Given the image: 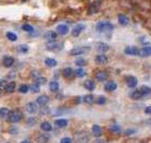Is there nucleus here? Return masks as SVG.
Segmentation results:
<instances>
[{"instance_id": "obj_20", "label": "nucleus", "mask_w": 151, "mask_h": 143, "mask_svg": "<svg viewBox=\"0 0 151 143\" xmlns=\"http://www.w3.org/2000/svg\"><path fill=\"white\" fill-rule=\"evenodd\" d=\"M83 85H84V87H85L86 90H88V91H93V90L96 89V83H95V81L90 80V79L86 80Z\"/></svg>"}, {"instance_id": "obj_32", "label": "nucleus", "mask_w": 151, "mask_h": 143, "mask_svg": "<svg viewBox=\"0 0 151 143\" xmlns=\"http://www.w3.org/2000/svg\"><path fill=\"white\" fill-rule=\"evenodd\" d=\"M17 50L21 54H27L29 50V47L27 45H19L17 47Z\"/></svg>"}, {"instance_id": "obj_8", "label": "nucleus", "mask_w": 151, "mask_h": 143, "mask_svg": "<svg viewBox=\"0 0 151 143\" xmlns=\"http://www.w3.org/2000/svg\"><path fill=\"white\" fill-rule=\"evenodd\" d=\"M86 28V25L83 24V23H79V24H76L72 30V36L74 37H78L79 35L82 34V32Z\"/></svg>"}, {"instance_id": "obj_47", "label": "nucleus", "mask_w": 151, "mask_h": 143, "mask_svg": "<svg viewBox=\"0 0 151 143\" xmlns=\"http://www.w3.org/2000/svg\"><path fill=\"white\" fill-rule=\"evenodd\" d=\"M27 123L28 125H35L36 123V118H28Z\"/></svg>"}, {"instance_id": "obj_5", "label": "nucleus", "mask_w": 151, "mask_h": 143, "mask_svg": "<svg viewBox=\"0 0 151 143\" xmlns=\"http://www.w3.org/2000/svg\"><path fill=\"white\" fill-rule=\"evenodd\" d=\"M46 48L50 50V52H59V50H61L63 48V44L60 42H47L46 44Z\"/></svg>"}, {"instance_id": "obj_11", "label": "nucleus", "mask_w": 151, "mask_h": 143, "mask_svg": "<svg viewBox=\"0 0 151 143\" xmlns=\"http://www.w3.org/2000/svg\"><path fill=\"white\" fill-rule=\"evenodd\" d=\"M103 89H104V91L106 92H113L115 91L117 89V84L114 82V81H108L106 84H104V86H103Z\"/></svg>"}, {"instance_id": "obj_7", "label": "nucleus", "mask_w": 151, "mask_h": 143, "mask_svg": "<svg viewBox=\"0 0 151 143\" xmlns=\"http://www.w3.org/2000/svg\"><path fill=\"white\" fill-rule=\"evenodd\" d=\"M139 50L140 49L137 48L136 46H127L126 48L124 49V52L128 56H139Z\"/></svg>"}, {"instance_id": "obj_25", "label": "nucleus", "mask_w": 151, "mask_h": 143, "mask_svg": "<svg viewBox=\"0 0 151 143\" xmlns=\"http://www.w3.org/2000/svg\"><path fill=\"white\" fill-rule=\"evenodd\" d=\"M15 87H17V84H15V82H8L7 86L4 87V91L7 92V93H13L14 91H15Z\"/></svg>"}, {"instance_id": "obj_15", "label": "nucleus", "mask_w": 151, "mask_h": 143, "mask_svg": "<svg viewBox=\"0 0 151 143\" xmlns=\"http://www.w3.org/2000/svg\"><path fill=\"white\" fill-rule=\"evenodd\" d=\"M95 61L98 65H106L108 61H109V58L104 55V54H100V55H97L95 57Z\"/></svg>"}, {"instance_id": "obj_18", "label": "nucleus", "mask_w": 151, "mask_h": 143, "mask_svg": "<svg viewBox=\"0 0 151 143\" xmlns=\"http://www.w3.org/2000/svg\"><path fill=\"white\" fill-rule=\"evenodd\" d=\"M91 132H93V136L100 138V136H102L103 130H102V128H101V126H99V125H93V128H91Z\"/></svg>"}, {"instance_id": "obj_50", "label": "nucleus", "mask_w": 151, "mask_h": 143, "mask_svg": "<svg viewBox=\"0 0 151 143\" xmlns=\"http://www.w3.org/2000/svg\"><path fill=\"white\" fill-rule=\"evenodd\" d=\"M21 143H32V142L29 141V140H23V141H22Z\"/></svg>"}, {"instance_id": "obj_36", "label": "nucleus", "mask_w": 151, "mask_h": 143, "mask_svg": "<svg viewBox=\"0 0 151 143\" xmlns=\"http://www.w3.org/2000/svg\"><path fill=\"white\" fill-rule=\"evenodd\" d=\"M49 138L50 136L48 134H40V136L37 138V141L38 143H47L49 141Z\"/></svg>"}, {"instance_id": "obj_31", "label": "nucleus", "mask_w": 151, "mask_h": 143, "mask_svg": "<svg viewBox=\"0 0 151 143\" xmlns=\"http://www.w3.org/2000/svg\"><path fill=\"white\" fill-rule=\"evenodd\" d=\"M109 130H110V132L114 133V134H119V133L122 132V129H121V127L119 125H112L109 128Z\"/></svg>"}, {"instance_id": "obj_37", "label": "nucleus", "mask_w": 151, "mask_h": 143, "mask_svg": "<svg viewBox=\"0 0 151 143\" xmlns=\"http://www.w3.org/2000/svg\"><path fill=\"white\" fill-rule=\"evenodd\" d=\"M34 82L35 83H37V84H39V85H42V84H45L46 82H47V79L46 78H44V77H37V78H35L34 79Z\"/></svg>"}, {"instance_id": "obj_44", "label": "nucleus", "mask_w": 151, "mask_h": 143, "mask_svg": "<svg viewBox=\"0 0 151 143\" xmlns=\"http://www.w3.org/2000/svg\"><path fill=\"white\" fill-rule=\"evenodd\" d=\"M134 133H136V130L135 129H127V130H125V132H124V134L126 136H132V134H134Z\"/></svg>"}, {"instance_id": "obj_35", "label": "nucleus", "mask_w": 151, "mask_h": 143, "mask_svg": "<svg viewBox=\"0 0 151 143\" xmlns=\"http://www.w3.org/2000/svg\"><path fill=\"white\" fill-rule=\"evenodd\" d=\"M6 36H7V38L9 39V41H11V42H15L17 39V35L15 34V33H13V32H7V33H6Z\"/></svg>"}, {"instance_id": "obj_41", "label": "nucleus", "mask_w": 151, "mask_h": 143, "mask_svg": "<svg viewBox=\"0 0 151 143\" xmlns=\"http://www.w3.org/2000/svg\"><path fill=\"white\" fill-rule=\"evenodd\" d=\"M96 103L98 105H104L106 103V96H98V97L96 98Z\"/></svg>"}, {"instance_id": "obj_43", "label": "nucleus", "mask_w": 151, "mask_h": 143, "mask_svg": "<svg viewBox=\"0 0 151 143\" xmlns=\"http://www.w3.org/2000/svg\"><path fill=\"white\" fill-rule=\"evenodd\" d=\"M60 143H73V140L69 136H64L60 140Z\"/></svg>"}, {"instance_id": "obj_14", "label": "nucleus", "mask_w": 151, "mask_h": 143, "mask_svg": "<svg viewBox=\"0 0 151 143\" xmlns=\"http://www.w3.org/2000/svg\"><path fill=\"white\" fill-rule=\"evenodd\" d=\"M139 91L142 94V98H148L151 97V87H149L148 85H141L139 87Z\"/></svg>"}, {"instance_id": "obj_26", "label": "nucleus", "mask_w": 151, "mask_h": 143, "mask_svg": "<svg viewBox=\"0 0 151 143\" xmlns=\"http://www.w3.org/2000/svg\"><path fill=\"white\" fill-rule=\"evenodd\" d=\"M68 123H69V121H68L66 119H64V118L57 119V120L55 121V125L57 127H59V128H64V127L68 126Z\"/></svg>"}, {"instance_id": "obj_23", "label": "nucleus", "mask_w": 151, "mask_h": 143, "mask_svg": "<svg viewBox=\"0 0 151 143\" xmlns=\"http://www.w3.org/2000/svg\"><path fill=\"white\" fill-rule=\"evenodd\" d=\"M14 63V58L11 56H6L4 58V66L6 68H11Z\"/></svg>"}, {"instance_id": "obj_34", "label": "nucleus", "mask_w": 151, "mask_h": 143, "mask_svg": "<svg viewBox=\"0 0 151 143\" xmlns=\"http://www.w3.org/2000/svg\"><path fill=\"white\" fill-rule=\"evenodd\" d=\"M75 75L77 78H84L86 75V71L83 69V67H79L75 70Z\"/></svg>"}, {"instance_id": "obj_28", "label": "nucleus", "mask_w": 151, "mask_h": 143, "mask_svg": "<svg viewBox=\"0 0 151 143\" xmlns=\"http://www.w3.org/2000/svg\"><path fill=\"white\" fill-rule=\"evenodd\" d=\"M10 109L7 108V107H1L0 108V117L2 119H8L9 118V115H10Z\"/></svg>"}, {"instance_id": "obj_39", "label": "nucleus", "mask_w": 151, "mask_h": 143, "mask_svg": "<svg viewBox=\"0 0 151 143\" xmlns=\"http://www.w3.org/2000/svg\"><path fill=\"white\" fill-rule=\"evenodd\" d=\"M29 90H31L32 93H38V92L40 91V85L37 83H34L33 85H31Z\"/></svg>"}, {"instance_id": "obj_12", "label": "nucleus", "mask_w": 151, "mask_h": 143, "mask_svg": "<svg viewBox=\"0 0 151 143\" xmlns=\"http://www.w3.org/2000/svg\"><path fill=\"white\" fill-rule=\"evenodd\" d=\"M125 82H126V85L128 87H135L138 84L137 78L134 77V75H128V77H126Z\"/></svg>"}, {"instance_id": "obj_49", "label": "nucleus", "mask_w": 151, "mask_h": 143, "mask_svg": "<svg viewBox=\"0 0 151 143\" xmlns=\"http://www.w3.org/2000/svg\"><path fill=\"white\" fill-rule=\"evenodd\" d=\"M93 143H106V141L103 139H100V138H97L95 141H93Z\"/></svg>"}, {"instance_id": "obj_22", "label": "nucleus", "mask_w": 151, "mask_h": 143, "mask_svg": "<svg viewBox=\"0 0 151 143\" xmlns=\"http://www.w3.org/2000/svg\"><path fill=\"white\" fill-rule=\"evenodd\" d=\"M129 98L134 99V101H138V99L142 98V94H141V92L139 91V89L131 92V93H129Z\"/></svg>"}, {"instance_id": "obj_33", "label": "nucleus", "mask_w": 151, "mask_h": 143, "mask_svg": "<svg viewBox=\"0 0 151 143\" xmlns=\"http://www.w3.org/2000/svg\"><path fill=\"white\" fill-rule=\"evenodd\" d=\"M49 89L51 92H57L59 90V83L57 81H51L49 82Z\"/></svg>"}, {"instance_id": "obj_24", "label": "nucleus", "mask_w": 151, "mask_h": 143, "mask_svg": "<svg viewBox=\"0 0 151 143\" xmlns=\"http://www.w3.org/2000/svg\"><path fill=\"white\" fill-rule=\"evenodd\" d=\"M117 21H119V23H120L121 25H123V26H126V25H128V23H129L128 17H127L125 14H119Z\"/></svg>"}, {"instance_id": "obj_27", "label": "nucleus", "mask_w": 151, "mask_h": 143, "mask_svg": "<svg viewBox=\"0 0 151 143\" xmlns=\"http://www.w3.org/2000/svg\"><path fill=\"white\" fill-rule=\"evenodd\" d=\"M40 129L42 130V131H45V132H50L52 130V126H51V123L48 121H44V122H41V125H40Z\"/></svg>"}, {"instance_id": "obj_30", "label": "nucleus", "mask_w": 151, "mask_h": 143, "mask_svg": "<svg viewBox=\"0 0 151 143\" xmlns=\"http://www.w3.org/2000/svg\"><path fill=\"white\" fill-rule=\"evenodd\" d=\"M83 101L86 104H93V102H95V96L93 94H87L83 97Z\"/></svg>"}, {"instance_id": "obj_42", "label": "nucleus", "mask_w": 151, "mask_h": 143, "mask_svg": "<svg viewBox=\"0 0 151 143\" xmlns=\"http://www.w3.org/2000/svg\"><path fill=\"white\" fill-rule=\"evenodd\" d=\"M22 30L25 32H33L34 31V28L31 24H23L22 25Z\"/></svg>"}, {"instance_id": "obj_17", "label": "nucleus", "mask_w": 151, "mask_h": 143, "mask_svg": "<svg viewBox=\"0 0 151 143\" xmlns=\"http://www.w3.org/2000/svg\"><path fill=\"white\" fill-rule=\"evenodd\" d=\"M139 56L142 58L146 57H151V46H145L139 50Z\"/></svg>"}, {"instance_id": "obj_16", "label": "nucleus", "mask_w": 151, "mask_h": 143, "mask_svg": "<svg viewBox=\"0 0 151 143\" xmlns=\"http://www.w3.org/2000/svg\"><path fill=\"white\" fill-rule=\"evenodd\" d=\"M25 108H26V112H27L28 114H35V113H37V110H38L37 104L34 103V102H29V103H27Z\"/></svg>"}, {"instance_id": "obj_2", "label": "nucleus", "mask_w": 151, "mask_h": 143, "mask_svg": "<svg viewBox=\"0 0 151 143\" xmlns=\"http://www.w3.org/2000/svg\"><path fill=\"white\" fill-rule=\"evenodd\" d=\"M9 121L12 122V123H17V122H20L22 119H23V114L19 110V109H15V110H11L10 115H9Z\"/></svg>"}, {"instance_id": "obj_40", "label": "nucleus", "mask_w": 151, "mask_h": 143, "mask_svg": "<svg viewBox=\"0 0 151 143\" xmlns=\"http://www.w3.org/2000/svg\"><path fill=\"white\" fill-rule=\"evenodd\" d=\"M75 65L77 67H84L87 65V61H86L84 58H78V59L75 60Z\"/></svg>"}, {"instance_id": "obj_6", "label": "nucleus", "mask_w": 151, "mask_h": 143, "mask_svg": "<svg viewBox=\"0 0 151 143\" xmlns=\"http://www.w3.org/2000/svg\"><path fill=\"white\" fill-rule=\"evenodd\" d=\"M108 78H109V73L104 70H99L95 73V79L99 82H104L106 80H108Z\"/></svg>"}, {"instance_id": "obj_3", "label": "nucleus", "mask_w": 151, "mask_h": 143, "mask_svg": "<svg viewBox=\"0 0 151 143\" xmlns=\"http://www.w3.org/2000/svg\"><path fill=\"white\" fill-rule=\"evenodd\" d=\"M75 143H88L89 142V134L86 131H79L75 133Z\"/></svg>"}, {"instance_id": "obj_46", "label": "nucleus", "mask_w": 151, "mask_h": 143, "mask_svg": "<svg viewBox=\"0 0 151 143\" xmlns=\"http://www.w3.org/2000/svg\"><path fill=\"white\" fill-rule=\"evenodd\" d=\"M8 84V81L6 79H0V89H4V87L7 86Z\"/></svg>"}, {"instance_id": "obj_1", "label": "nucleus", "mask_w": 151, "mask_h": 143, "mask_svg": "<svg viewBox=\"0 0 151 143\" xmlns=\"http://www.w3.org/2000/svg\"><path fill=\"white\" fill-rule=\"evenodd\" d=\"M114 30V25L111 22L108 21H101L98 22L96 24V31L99 33H106V32H111Z\"/></svg>"}, {"instance_id": "obj_48", "label": "nucleus", "mask_w": 151, "mask_h": 143, "mask_svg": "<svg viewBox=\"0 0 151 143\" xmlns=\"http://www.w3.org/2000/svg\"><path fill=\"white\" fill-rule=\"evenodd\" d=\"M145 113H146L147 115H151V106H147V107L145 108Z\"/></svg>"}, {"instance_id": "obj_45", "label": "nucleus", "mask_w": 151, "mask_h": 143, "mask_svg": "<svg viewBox=\"0 0 151 143\" xmlns=\"http://www.w3.org/2000/svg\"><path fill=\"white\" fill-rule=\"evenodd\" d=\"M139 42L142 43V44H144V45H146V46H149V44H150L149 39H146V37H145V36H142V37H140V38H139Z\"/></svg>"}, {"instance_id": "obj_10", "label": "nucleus", "mask_w": 151, "mask_h": 143, "mask_svg": "<svg viewBox=\"0 0 151 143\" xmlns=\"http://www.w3.org/2000/svg\"><path fill=\"white\" fill-rule=\"evenodd\" d=\"M109 49H110V46L108 45V44H106V43L99 42L96 44V50L98 52H100V54H104V52H106Z\"/></svg>"}, {"instance_id": "obj_38", "label": "nucleus", "mask_w": 151, "mask_h": 143, "mask_svg": "<svg viewBox=\"0 0 151 143\" xmlns=\"http://www.w3.org/2000/svg\"><path fill=\"white\" fill-rule=\"evenodd\" d=\"M29 91V87H28L27 84H22L20 87H19V92L22 93V94H25V93H27Z\"/></svg>"}, {"instance_id": "obj_51", "label": "nucleus", "mask_w": 151, "mask_h": 143, "mask_svg": "<svg viewBox=\"0 0 151 143\" xmlns=\"http://www.w3.org/2000/svg\"><path fill=\"white\" fill-rule=\"evenodd\" d=\"M0 95H1V89H0Z\"/></svg>"}, {"instance_id": "obj_13", "label": "nucleus", "mask_w": 151, "mask_h": 143, "mask_svg": "<svg viewBox=\"0 0 151 143\" xmlns=\"http://www.w3.org/2000/svg\"><path fill=\"white\" fill-rule=\"evenodd\" d=\"M49 101H50V98H49L48 95H40V96H38L36 98V103H37L39 106H46V105L48 104Z\"/></svg>"}, {"instance_id": "obj_29", "label": "nucleus", "mask_w": 151, "mask_h": 143, "mask_svg": "<svg viewBox=\"0 0 151 143\" xmlns=\"http://www.w3.org/2000/svg\"><path fill=\"white\" fill-rule=\"evenodd\" d=\"M45 65L47 67H49V68H53V67H55L58 65V62H57V60L53 59V58H46Z\"/></svg>"}, {"instance_id": "obj_19", "label": "nucleus", "mask_w": 151, "mask_h": 143, "mask_svg": "<svg viewBox=\"0 0 151 143\" xmlns=\"http://www.w3.org/2000/svg\"><path fill=\"white\" fill-rule=\"evenodd\" d=\"M62 74H63V77L65 78V79H72L74 77V74H75V71L72 69V68H70V67H66L63 69L62 71Z\"/></svg>"}, {"instance_id": "obj_21", "label": "nucleus", "mask_w": 151, "mask_h": 143, "mask_svg": "<svg viewBox=\"0 0 151 143\" xmlns=\"http://www.w3.org/2000/svg\"><path fill=\"white\" fill-rule=\"evenodd\" d=\"M69 26L66 24H59L57 26V32H58V34L60 35H65L69 33Z\"/></svg>"}, {"instance_id": "obj_9", "label": "nucleus", "mask_w": 151, "mask_h": 143, "mask_svg": "<svg viewBox=\"0 0 151 143\" xmlns=\"http://www.w3.org/2000/svg\"><path fill=\"white\" fill-rule=\"evenodd\" d=\"M44 38L47 41V42H53L58 38V32L55 31H48L46 32L45 35H44Z\"/></svg>"}, {"instance_id": "obj_4", "label": "nucleus", "mask_w": 151, "mask_h": 143, "mask_svg": "<svg viewBox=\"0 0 151 143\" xmlns=\"http://www.w3.org/2000/svg\"><path fill=\"white\" fill-rule=\"evenodd\" d=\"M90 49H91L90 46H79V47H75V48L71 49L70 55H71V56H79V55H83V54L88 52Z\"/></svg>"}]
</instances>
